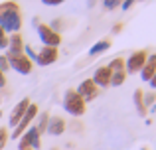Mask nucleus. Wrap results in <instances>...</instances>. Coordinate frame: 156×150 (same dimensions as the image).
Segmentation results:
<instances>
[{
    "instance_id": "nucleus-1",
    "label": "nucleus",
    "mask_w": 156,
    "mask_h": 150,
    "mask_svg": "<svg viewBox=\"0 0 156 150\" xmlns=\"http://www.w3.org/2000/svg\"><path fill=\"white\" fill-rule=\"evenodd\" d=\"M0 28L6 34H18L22 28V14H20V6L14 0L0 4Z\"/></svg>"
},
{
    "instance_id": "nucleus-2",
    "label": "nucleus",
    "mask_w": 156,
    "mask_h": 150,
    "mask_svg": "<svg viewBox=\"0 0 156 150\" xmlns=\"http://www.w3.org/2000/svg\"><path fill=\"white\" fill-rule=\"evenodd\" d=\"M61 105H63V111L67 113V115L75 117V119L83 117L85 115V107H87V103L81 99V95L75 91V89H67V91L63 93V101H61Z\"/></svg>"
},
{
    "instance_id": "nucleus-3",
    "label": "nucleus",
    "mask_w": 156,
    "mask_h": 150,
    "mask_svg": "<svg viewBox=\"0 0 156 150\" xmlns=\"http://www.w3.org/2000/svg\"><path fill=\"white\" fill-rule=\"evenodd\" d=\"M34 26H36V32H38V38L40 42H42V46L46 47H59L61 44V34H57V32H53L50 28V24H42L38 18H34Z\"/></svg>"
},
{
    "instance_id": "nucleus-4",
    "label": "nucleus",
    "mask_w": 156,
    "mask_h": 150,
    "mask_svg": "<svg viewBox=\"0 0 156 150\" xmlns=\"http://www.w3.org/2000/svg\"><path fill=\"white\" fill-rule=\"evenodd\" d=\"M38 115H40V107L36 103H30V107H28V111L24 113L22 120H20V123L14 127V131H12V140H18L20 136L28 131V127L36 120V117H38Z\"/></svg>"
},
{
    "instance_id": "nucleus-5",
    "label": "nucleus",
    "mask_w": 156,
    "mask_h": 150,
    "mask_svg": "<svg viewBox=\"0 0 156 150\" xmlns=\"http://www.w3.org/2000/svg\"><path fill=\"white\" fill-rule=\"evenodd\" d=\"M8 58V65H10V69H14L16 73L20 75H30L32 71H34V63H32V59L28 58L26 54H18V55H10V54H4Z\"/></svg>"
},
{
    "instance_id": "nucleus-6",
    "label": "nucleus",
    "mask_w": 156,
    "mask_h": 150,
    "mask_svg": "<svg viewBox=\"0 0 156 150\" xmlns=\"http://www.w3.org/2000/svg\"><path fill=\"white\" fill-rule=\"evenodd\" d=\"M146 58H148V51L146 50H136L125 59V71L126 75H138L142 69V65L146 63Z\"/></svg>"
},
{
    "instance_id": "nucleus-7",
    "label": "nucleus",
    "mask_w": 156,
    "mask_h": 150,
    "mask_svg": "<svg viewBox=\"0 0 156 150\" xmlns=\"http://www.w3.org/2000/svg\"><path fill=\"white\" fill-rule=\"evenodd\" d=\"M40 146H42V134H40V131L36 128V124H32V127H28V131L18 138V150H22V148L38 150Z\"/></svg>"
},
{
    "instance_id": "nucleus-8",
    "label": "nucleus",
    "mask_w": 156,
    "mask_h": 150,
    "mask_svg": "<svg viewBox=\"0 0 156 150\" xmlns=\"http://www.w3.org/2000/svg\"><path fill=\"white\" fill-rule=\"evenodd\" d=\"M57 59H59V50H57V47H46V46H42V50H38V54H36L34 63H36V65H40V67H46V65L55 63Z\"/></svg>"
},
{
    "instance_id": "nucleus-9",
    "label": "nucleus",
    "mask_w": 156,
    "mask_h": 150,
    "mask_svg": "<svg viewBox=\"0 0 156 150\" xmlns=\"http://www.w3.org/2000/svg\"><path fill=\"white\" fill-rule=\"evenodd\" d=\"M75 91L81 95V99H83L85 103H87V101H93V99H97V97H99V89H97V85L93 83L91 79H83V81L79 83V87L75 89Z\"/></svg>"
},
{
    "instance_id": "nucleus-10",
    "label": "nucleus",
    "mask_w": 156,
    "mask_h": 150,
    "mask_svg": "<svg viewBox=\"0 0 156 150\" xmlns=\"http://www.w3.org/2000/svg\"><path fill=\"white\" fill-rule=\"evenodd\" d=\"M30 97H24L22 101H18V103L14 105V109H12V113H10V119H8V123H10V127L14 128L16 124L22 120V117H24V113L28 111V107H30Z\"/></svg>"
},
{
    "instance_id": "nucleus-11",
    "label": "nucleus",
    "mask_w": 156,
    "mask_h": 150,
    "mask_svg": "<svg viewBox=\"0 0 156 150\" xmlns=\"http://www.w3.org/2000/svg\"><path fill=\"white\" fill-rule=\"evenodd\" d=\"M91 81L97 85V89H107V87H111V69H109L107 65L97 67V69L93 71Z\"/></svg>"
},
{
    "instance_id": "nucleus-12",
    "label": "nucleus",
    "mask_w": 156,
    "mask_h": 150,
    "mask_svg": "<svg viewBox=\"0 0 156 150\" xmlns=\"http://www.w3.org/2000/svg\"><path fill=\"white\" fill-rule=\"evenodd\" d=\"M67 128V123H65L63 117H51L50 115V120H48V127H46V132L51 136H59L65 132Z\"/></svg>"
},
{
    "instance_id": "nucleus-13",
    "label": "nucleus",
    "mask_w": 156,
    "mask_h": 150,
    "mask_svg": "<svg viewBox=\"0 0 156 150\" xmlns=\"http://www.w3.org/2000/svg\"><path fill=\"white\" fill-rule=\"evenodd\" d=\"M24 46H26V42H24L22 34H8V50H6V54H10V55L24 54Z\"/></svg>"
},
{
    "instance_id": "nucleus-14",
    "label": "nucleus",
    "mask_w": 156,
    "mask_h": 150,
    "mask_svg": "<svg viewBox=\"0 0 156 150\" xmlns=\"http://www.w3.org/2000/svg\"><path fill=\"white\" fill-rule=\"evenodd\" d=\"M156 73V54H150L148 58H146V63L142 65V69H140V79L142 81H146L148 83L150 79H152V75Z\"/></svg>"
},
{
    "instance_id": "nucleus-15",
    "label": "nucleus",
    "mask_w": 156,
    "mask_h": 150,
    "mask_svg": "<svg viewBox=\"0 0 156 150\" xmlns=\"http://www.w3.org/2000/svg\"><path fill=\"white\" fill-rule=\"evenodd\" d=\"M133 101H134V107H136L138 117H146L148 115V109H146V105H144V91H142V89H134Z\"/></svg>"
},
{
    "instance_id": "nucleus-16",
    "label": "nucleus",
    "mask_w": 156,
    "mask_h": 150,
    "mask_svg": "<svg viewBox=\"0 0 156 150\" xmlns=\"http://www.w3.org/2000/svg\"><path fill=\"white\" fill-rule=\"evenodd\" d=\"M109 47H111V40H99V42H95L91 46V50H89V58H95V55L105 54Z\"/></svg>"
},
{
    "instance_id": "nucleus-17",
    "label": "nucleus",
    "mask_w": 156,
    "mask_h": 150,
    "mask_svg": "<svg viewBox=\"0 0 156 150\" xmlns=\"http://www.w3.org/2000/svg\"><path fill=\"white\" fill-rule=\"evenodd\" d=\"M126 81V71L121 69V71H111V87H121L125 85Z\"/></svg>"
},
{
    "instance_id": "nucleus-18",
    "label": "nucleus",
    "mask_w": 156,
    "mask_h": 150,
    "mask_svg": "<svg viewBox=\"0 0 156 150\" xmlns=\"http://www.w3.org/2000/svg\"><path fill=\"white\" fill-rule=\"evenodd\" d=\"M36 119H38V124H36V128L40 131V134H44V132H46V127H48V120H50V113L44 111V113H40Z\"/></svg>"
},
{
    "instance_id": "nucleus-19",
    "label": "nucleus",
    "mask_w": 156,
    "mask_h": 150,
    "mask_svg": "<svg viewBox=\"0 0 156 150\" xmlns=\"http://www.w3.org/2000/svg\"><path fill=\"white\" fill-rule=\"evenodd\" d=\"M107 67H109L111 71H121V69H125V58H113L109 63H107Z\"/></svg>"
},
{
    "instance_id": "nucleus-20",
    "label": "nucleus",
    "mask_w": 156,
    "mask_h": 150,
    "mask_svg": "<svg viewBox=\"0 0 156 150\" xmlns=\"http://www.w3.org/2000/svg\"><path fill=\"white\" fill-rule=\"evenodd\" d=\"M154 103H156V91H146L144 93V105H146V109L152 107Z\"/></svg>"
},
{
    "instance_id": "nucleus-21",
    "label": "nucleus",
    "mask_w": 156,
    "mask_h": 150,
    "mask_svg": "<svg viewBox=\"0 0 156 150\" xmlns=\"http://www.w3.org/2000/svg\"><path fill=\"white\" fill-rule=\"evenodd\" d=\"M8 50V34L0 28V51Z\"/></svg>"
},
{
    "instance_id": "nucleus-22",
    "label": "nucleus",
    "mask_w": 156,
    "mask_h": 150,
    "mask_svg": "<svg viewBox=\"0 0 156 150\" xmlns=\"http://www.w3.org/2000/svg\"><path fill=\"white\" fill-rule=\"evenodd\" d=\"M0 71H2L4 75L10 71V65H8V58H6L4 54H0Z\"/></svg>"
},
{
    "instance_id": "nucleus-23",
    "label": "nucleus",
    "mask_w": 156,
    "mask_h": 150,
    "mask_svg": "<svg viewBox=\"0 0 156 150\" xmlns=\"http://www.w3.org/2000/svg\"><path fill=\"white\" fill-rule=\"evenodd\" d=\"M122 0H103V6L107 8V10H115V8L121 6Z\"/></svg>"
},
{
    "instance_id": "nucleus-24",
    "label": "nucleus",
    "mask_w": 156,
    "mask_h": 150,
    "mask_svg": "<svg viewBox=\"0 0 156 150\" xmlns=\"http://www.w3.org/2000/svg\"><path fill=\"white\" fill-rule=\"evenodd\" d=\"M6 142H8V131L6 128H0V150L6 146Z\"/></svg>"
},
{
    "instance_id": "nucleus-25",
    "label": "nucleus",
    "mask_w": 156,
    "mask_h": 150,
    "mask_svg": "<svg viewBox=\"0 0 156 150\" xmlns=\"http://www.w3.org/2000/svg\"><path fill=\"white\" fill-rule=\"evenodd\" d=\"M134 2H136V0H122V2H121V8H122V10H130V8L134 6Z\"/></svg>"
},
{
    "instance_id": "nucleus-26",
    "label": "nucleus",
    "mask_w": 156,
    "mask_h": 150,
    "mask_svg": "<svg viewBox=\"0 0 156 150\" xmlns=\"http://www.w3.org/2000/svg\"><path fill=\"white\" fill-rule=\"evenodd\" d=\"M46 6H61V4L65 2V0H42Z\"/></svg>"
},
{
    "instance_id": "nucleus-27",
    "label": "nucleus",
    "mask_w": 156,
    "mask_h": 150,
    "mask_svg": "<svg viewBox=\"0 0 156 150\" xmlns=\"http://www.w3.org/2000/svg\"><path fill=\"white\" fill-rule=\"evenodd\" d=\"M6 83H8V79H6V75H4V73H2V71H0V87H2V89H4V87H6Z\"/></svg>"
},
{
    "instance_id": "nucleus-28",
    "label": "nucleus",
    "mask_w": 156,
    "mask_h": 150,
    "mask_svg": "<svg viewBox=\"0 0 156 150\" xmlns=\"http://www.w3.org/2000/svg\"><path fill=\"white\" fill-rule=\"evenodd\" d=\"M121 30H122V24L119 22V24H115V26H113V30H111V34H119Z\"/></svg>"
},
{
    "instance_id": "nucleus-29",
    "label": "nucleus",
    "mask_w": 156,
    "mask_h": 150,
    "mask_svg": "<svg viewBox=\"0 0 156 150\" xmlns=\"http://www.w3.org/2000/svg\"><path fill=\"white\" fill-rule=\"evenodd\" d=\"M148 85H150V91H156V73L152 75V79L148 81Z\"/></svg>"
},
{
    "instance_id": "nucleus-30",
    "label": "nucleus",
    "mask_w": 156,
    "mask_h": 150,
    "mask_svg": "<svg viewBox=\"0 0 156 150\" xmlns=\"http://www.w3.org/2000/svg\"><path fill=\"white\" fill-rule=\"evenodd\" d=\"M97 4V0H89V6H95Z\"/></svg>"
},
{
    "instance_id": "nucleus-31",
    "label": "nucleus",
    "mask_w": 156,
    "mask_h": 150,
    "mask_svg": "<svg viewBox=\"0 0 156 150\" xmlns=\"http://www.w3.org/2000/svg\"><path fill=\"white\" fill-rule=\"evenodd\" d=\"M22 150H32V148H22Z\"/></svg>"
},
{
    "instance_id": "nucleus-32",
    "label": "nucleus",
    "mask_w": 156,
    "mask_h": 150,
    "mask_svg": "<svg viewBox=\"0 0 156 150\" xmlns=\"http://www.w3.org/2000/svg\"><path fill=\"white\" fill-rule=\"evenodd\" d=\"M140 150H148V148H140Z\"/></svg>"
},
{
    "instance_id": "nucleus-33",
    "label": "nucleus",
    "mask_w": 156,
    "mask_h": 150,
    "mask_svg": "<svg viewBox=\"0 0 156 150\" xmlns=\"http://www.w3.org/2000/svg\"><path fill=\"white\" fill-rule=\"evenodd\" d=\"M0 117H2V111H0Z\"/></svg>"
},
{
    "instance_id": "nucleus-34",
    "label": "nucleus",
    "mask_w": 156,
    "mask_h": 150,
    "mask_svg": "<svg viewBox=\"0 0 156 150\" xmlns=\"http://www.w3.org/2000/svg\"><path fill=\"white\" fill-rule=\"evenodd\" d=\"M53 150H57V148H53Z\"/></svg>"
}]
</instances>
